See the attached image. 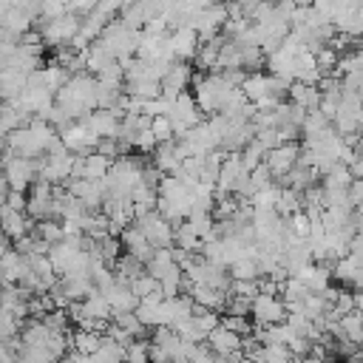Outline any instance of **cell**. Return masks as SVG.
<instances>
[{"label":"cell","instance_id":"9","mask_svg":"<svg viewBox=\"0 0 363 363\" xmlns=\"http://www.w3.org/2000/svg\"><path fill=\"white\" fill-rule=\"evenodd\" d=\"M0 227H3V235H6V238L17 241L20 235L28 233L31 221H28V216H26L23 210H9V207L0 204Z\"/></svg>","mask_w":363,"mask_h":363},{"label":"cell","instance_id":"3","mask_svg":"<svg viewBox=\"0 0 363 363\" xmlns=\"http://www.w3.org/2000/svg\"><path fill=\"white\" fill-rule=\"evenodd\" d=\"M130 224H136L142 230V235L147 238L150 247H173V224L164 216H159L156 210H147L145 216L133 218Z\"/></svg>","mask_w":363,"mask_h":363},{"label":"cell","instance_id":"2","mask_svg":"<svg viewBox=\"0 0 363 363\" xmlns=\"http://www.w3.org/2000/svg\"><path fill=\"white\" fill-rule=\"evenodd\" d=\"M3 179L9 184V190H28L31 182L37 179V162L9 150L3 159Z\"/></svg>","mask_w":363,"mask_h":363},{"label":"cell","instance_id":"14","mask_svg":"<svg viewBox=\"0 0 363 363\" xmlns=\"http://www.w3.org/2000/svg\"><path fill=\"white\" fill-rule=\"evenodd\" d=\"M221 326H227V329H233L235 335H250V329H252V323H250V315H221V320H218Z\"/></svg>","mask_w":363,"mask_h":363},{"label":"cell","instance_id":"16","mask_svg":"<svg viewBox=\"0 0 363 363\" xmlns=\"http://www.w3.org/2000/svg\"><path fill=\"white\" fill-rule=\"evenodd\" d=\"M20 332V318H14L11 312L0 309V340H11Z\"/></svg>","mask_w":363,"mask_h":363},{"label":"cell","instance_id":"1","mask_svg":"<svg viewBox=\"0 0 363 363\" xmlns=\"http://www.w3.org/2000/svg\"><path fill=\"white\" fill-rule=\"evenodd\" d=\"M54 102L71 116H85L96 108V77L88 74H68V79L54 91Z\"/></svg>","mask_w":363,"mask_h":363},{"label":"cell","instance_id":"4","mask_svg":"<svg viewBox=\"0 0 363 363\" xmlns=\"http://www.w3.org/2000/svg\"><path fill=\"white\" fill-rule=\"evenodd\" d=\"M60 142L65 145L68 153H88L96 147L99 136L91 133V128L79 119V122H68L65 128H60Z\"/></svg>","mask_w":363,"mask_h":363},{"label":"cell","instance_id":"5","mask_svg":"<svg viewBox=\"0 0 363 363\" xmlns=\"http://www.w3.org/2000/svg\"><path fill=\"white\" fill-rule=\"evenodd\" d=\"M250 312H252L255 323H278V320H284L286 306L275 292H258L250 301Z\"/></svg>","mask_w":363,"mask_h":363},{"label":"cell","instance_id":"11","mask_svg":"<svg viewBox=\"0 0 363 363\" xmlns=\"http://www.w3.org/2000/svg\"><path fill=\"white\" fill-rule=\"evenodd\" d=\"M337 323H340V335L346 337V340H352V343H363V312L360 309H349V312H343L340 318H337Z\"/></svg>","mask_w":363,"mask_h":363},{"label":"cell","instance_id":"15","mask_svg":"<svg viewBox=\"0 0 363 363\" xmlns=\"http://www.w3.org/2000/svg\"><path fill=\"white\" fill-rule=\"evenodd\" d=\"M150 130H153L156 142H167V139H173V128H170V119H167L164 113L150 116Z\"/></svg>","mask_w":363,"mask_h":363},{"label":"cell","instance_id":"12","mask_svg":"<svg viewBox=\"0 0 363 363\" xmlns=\"http://www.w3.org/2000/svg\"><path fill=\"white\" fill-rule=\"evenodd\" d=\"M99 340H102V335L99 332H88V329H77L74 335H71V340L68 343H74V349H79V352H85L88 357H91V352L99 346Z\"/></svg>","mask_w":363,"mask_h":363},{"label":"cell","instance_id":"8","mask_svg":"<svg viewBox=\"0 0 363 363\" xmlns=\"http://www.w3.org/2000/svg\"><path fill=\"white\" fill-rule=\"evenodd\" d=\"M204 343L213 349L216 357H227L233 349H241V335H235L233 329H227V326L218 323V326H213V329L207 332Z\"/></svg>","mask_w":363,"mask_h":363},{"label":"cell","instance_id":"10","mask_svg":"<svg viewBox=\"0 0 363 363\" xmlns=\"http://www.w3.org/2000/svg\"><path fill=\"white\" fill-rule=\"evenodd\" d=\"M286 94H289V99H292V105H301V108H318V102H320V91H318V85H309V82H301V79H292L289 82V88H286Z\"/></svg>","mask_w":363,"mask_h":363},{"label":"cell","instance_id":"6","mask_svg":"<svg viewBox=\"0 0 363 363\" xmlns=\"http://www.w3.org/2000/svg\"><path fill=\"white\" fill-rule=\"evenodd\" d=\"M295 159H298V145H295V142H281V145H275V147H269V150L264 153V164L269 167L272 179L284 176V173L295 164Z\"/></svg>","mask_w":363,"mask_h":363},{"label":"cell","instance_id":"13","mask_svg":"<svg viewBox=\"0 0 363 363\" xmlns=\"http://www.w3.org/2000/svg\"><path fill=\"white\" fill-rule=\"evenodd\" d=\"M113 323H116V326H122V329H125L128 335H133V337H142V335H145V329H147V326L136 318V312H133V309H130V312H116V315H113Z\"/></svg>","mask_w":363,"mask_h":363},{"label":"cell","instance_id":"7","mask_svg":"<svg viewBox=\"0 0 363 363\" xmlns=\"http://www.w3.org/2000/svg\"><path fill=\"white\" fill-rule=\"evenodd\" d=\"M167 48L173 60H190L199 48V34L193 31V26H176L173 34H167Z\"/></svg>","mask_w":363,"mask_h":363}]
</instances>
